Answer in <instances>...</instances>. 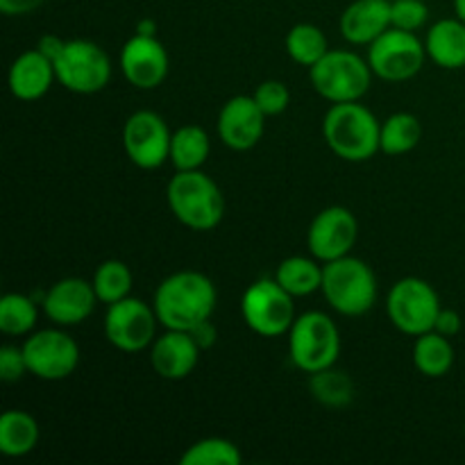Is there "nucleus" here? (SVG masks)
<instances>
[{
	"label": "nucleus",
	"mask_w": 465,
	"mask_h": 465,
	"mask_svg": "<svg viewBox=\"0 0 465 465\" xmlns=\"http://www.w3.org/2000/svg\"><path fill=\"white\" fill-rule=\"evenodd\" d=\"M216 304V286L198 271L173 272L157 286L153 298L159 325L180 331H193L203 322L212 321Z\"/></svg>",
	"instance_id": "obj_1"
},
{
	"label": "nucleus",
	"mask_w": 465,
	"mask_h": 465,
	"mask_svg": "<svg viewBox=\"0 0 465 465\" xmlns=\"http://www.w3.org/2000/svg\"><path fill=\"white\" fill-rule=\"evenodd\" d=\"M322 136L336 157L352 163L368 162L381 150V123L359 100L331 104L322 118Z\"/></svg>",
	"instance_id": "obj_2"
},
{
	"label": "nucleus",
	"mask_w": 465,
	"mask_h": 465,
	"mask_svg": "<svg viewBox=\"0 0 465 465\" xmlns=\"http://www.w3.org/2000/svg\"><path fill=\"white\" fill-rule=\"evenodd\" d=\"M173 216L193 232H212L225 216V198L216 182L200 171H177L166 189Z\"/></svg>",
	"instance_id": "obj_3"
},
{
	"label": "nucleus",
	"mask_w": 465,
	"mask_h": 465,
	"mask_svg": "<svg viewBox=\"0 0 465 465\" xmlns=\"http://www.w3.org/2000/svg\"><path fill=\"white\" fill-rule=\"evenodd\" d=\"M322 295L341 316L357 318L371 312L377 302V277L361 259L345 254L322 263Z\"/></svg>",
	"instance_id": "obj_4"
},
{
	"label": "nucleus",
	"mask_w": 465,
	"mask_h": 465,
	"mask_svg": "<svg viewBox=\"0 0 465 465\" xmlns=\"http://www.w3.org/2000/svg\"><path fill=\"white\" fill-rule=\"evenodd\" d=\"M289 357L293 366L307 375L336 366L341 357L336 322L322 312H307L295 318L289 330Z\"/></svg>",
	"instance_id": "obj_5"
},
{
	"label": "nucleus",
	"mask_w": 465,
	"mask_h": 465,
	"mask_svg": "<svg viewBox=\"0 0 465 465\" xmlns=\"http://www.w3.org/2000/svg\"><path fill=\"white\" fill-rule=\"evenodd\" d=\"M372 68L368 59L352 50H331L309 68V80L318 95L327 103H354L368 94L372 82Z\"/></svg>",
	"instance_id": "obj_6"
},
{
	"label": "nucleus",
	"mask_w": 465,
	"mask_h": 465,
	"mask_svg": "<svg viewBox=\"0 0 465 465\" xmlns=\"http://www.w3.org/2000/svg\"><path fill=\"white\" fill-rule=\"evenodd\" d=\"M440 298L430 282L420 277H404L391 286L386 295V313L395 330L409 336H420L434 330L440 313Z\"/></svg>",
	"instance_id": "obj_7"
},
{
	"label": "nucleus",
	"mask_w": 465,
	"mask_h": 465,
	"mask_svg": "<svg viewBox=\"0 0 465 465\" xmlns=\"http://www.w3.org/2000/svg\"><path fill=\"white\" fill-rule=\"evenodd\" d=\"M54 75L66 91L91 95L103 91L112 80L109 54L89 39H68L54 59Z\"/></svg>",
	"instance_id": "obj_8"
},
{
	"label": "nucleus",
	"mask_w": 465,
	"mask_h": 465,
	"mask_svg": "<svg viewBox=\"0 0 465 465\" xmlns=\"http://www.w3.org/2000/svg\"><path fill=\"white\" fill-rule=\"evenodd\" d=\"M241 316H243L245 325L263 339L289 334L291 325L298 318L293 295L282 289L275 277L257 280L245 289L243 298H241Z\"/></svg>",
	"instance_id": "obj_9"
},
{
	"label": "nucleus",
	"mask_w": 465,
	"mask_h": 465,
	"mask_svg": "<svg viewBox=\"0 0 465 465\" xmlns=\"http://www.w3.org/2000/svg\"><path fill=\"white\" fill-rule=\"evenodd\" d=\"M427 59V48L416 32L389 27L368 45V64L384 82H407L418 75Z\"/></svg>",
	"instance_id": "obj_10"
},
{
	"label": "nucleus",
	"mask_w": 465,
	"mask_h": 465,
	"mask_svg": "<svg viewBox=\"0 0 465 465\" xmlns=\"http://www.w3.org/2000/svg\"><path fill=\"white\" fill-rule=\"evenodd\" d=\"M159 318L154 307L139 298L118 300L104 313V336L121 352H141L157 339Z\"/></svg>",
	"instance_id": "obj_11"
},
{
	"label": "nucleus",
	"mask_w": 465,
	"mask_h": 465,
	"mask_svg": "<svg viewBox=\"0 0 465 465\" xmlns=\"http://www.w3.org/2000/svg\"><path fill=\"white\" fill-rule=\"evenodd\" d=\"M21 348L27 372L44 381L66 380L80 363V345L62 330L32 331Z\"/></svg>",
	"instance_id": "obj_12"
},
{
	"label": "nucleus",
	"mask_w": 465,
	"mask_h": 465,
	"mask_svg": "<svg viewBox=\"0 0 465 465\" xmlns=\"http://www.w3.org/2000/svg\"><path fill=\"white\" fill-rule=\"evenodd\" d=\"M173 132L153 109H139L123 125V148L127 159L143 171H154L171 159Z\"/></svg>",
	"instance_id": "obj_13"
},
{
	"label": "nucleus",
	"mask_w": 465,
	"mask_h": 465,
	"mask_svg": "<svg viewBox=\"0 0 465 465\" xmlns=\"http://www.w3.org/2000/svg\"><path fill=\"white\" fill-rule=\"evenodd\" d=\"M359 236V223L348 207H327L316 213L307 232L312 257L327 263L352 252Z\"/></svg>",
	"instance_id": "obj_14"
},
{
	"label": "nucleus",
	"mask_w": 465,
	"mask_h": 465,
	"mask_svg": "<svg viewBox=\"0 0 465 465\" xmlns=\"http://www.w3.org/2000/svg\"><path fill=\"white\" fill-rule=\"evenodd\" d=\"M118 66L132 86L141 91H153L166 80L171 59L157 36L134 35L121 48Z\"/></svg>",
	"instance_id": "obj_15"
},
{
	"label": "nucleus",
	"mask_w": 465,
	"mask_h": 465,
	"mask_svg": "<svg viewBox=\"0 0 465 465\" xmlns=\"http://www.w3.org/2000/svg\"><path fill=\"white\" fill-rule=\"evenodd\" d=\"M216 127L227 148L243 153L262 141L266 130V114L262 112L254 95H234L221 107Z\"/></svg>",
	"instance_id": "obj_16"
},
{
	"label": "nucleus",
	"mask_w": 465,
	"mask_h": 465,
	"mask_svg": "<svg viewBox=\"0 0 465 465\" xmlns=\"http://www.w3.org/2000/svg\"><path fill=\"white\" fill-rule=\"evenodd\" d=\"M98 304L94 284L82 277H64L44 295V312L54 325L75 327L94 313Z\"/></svg>",
	"instance_id": "obj_17"
},
{
	"label": "nucleus",
	"mask_w": 465,
	"mask_h": 465,
	"mask_svg": "<svg viewBox=\"0 0 465 465\" xmlns=\"http://www.w3.org/2000/svg\"><path fill=\"white\" fill-rule=\"evenodd\" d=\"M203 348L191 331L166 330L150 345V363L162 380L180 381L195 371Z\"/></svg>",
	"instance_id": "obj_18"
},
{
	"label": "nucleus",
	"mask_w": 465,
	"mask_h": 465,
	"mask_svg": "<svg viewBox=\"0 0 465 465\" xmlns=\"http://www.w3.org/2000/svg\"><path fill=\"white\" fill-rule=\"evenodd\" d=\"M389 27H393L391 0H354L339 21L341 36L352 45H371Z\"/></svg>",
	"instance_id": "obj_19"
},
{
	"label": "nucleus",
	"mask_w": 465,
	"mask_h": 465,
	"mask_svg": "<svg viewBox=\"0 0 465 465\" xmlns=\"http://www.w3.org/2000/svg\"><path fill=\"white\" fill-rule=\"evenodd\" d=\"M54 80H57L54 64L36 48L18 54L7 77L12 95L23 103H35V100L44 98Z\"/></svg>",
	"instance_id": "obj_20"
},
{
	"label": "nucleus",
	"mask_w": 465,
	"mask_h": 465,
	"mask_svg": "<svg viewBox=\"0 0 465 465\" xmlns=\"http://www.w3.org/2000/svg\"><path fill=\"white\" fill-rule=\"evenodd\" d=\"M427 57L445 71L465 66V23L459 16L440 18L427 30Z\"/></svg>",
	"instance_id": "obj_21"
},
{
	"label": "nucleus",
	"mask_w": 465,
	"mask_h": 465,
	"mask_svg": "<svg viewBox=\"0 0 465 465\" xmlns=\"http://www.w3.org/2000/svg\"><path fill=\"white\" fill-rule=\"evenodd\" d=\"M39 422L35 416L18 409H9L0 416V452L9 459L30 454L39 443Z\"/></svg>",
	"instance_id": "obj_22"
},
{
	"label": "nucleus",
	"mask_w": 465,
	"mask_h": 465,
	"mask_svg": "<svg viewBox=\"0 0 465 465\" xmlns=\"http://www.w3.org/2000/svg\"><path fill=\"white\" fill-rule=\"evenodd\" d=\"M413 366L418 368L420 375L430 377V380L445 377L454 366L452 341L434 330L416 336V343H413Z\"/></svg>",
	"instance_id": "obj_23"
},
{
	"label": "nucleus",
	"mask_w": 465,
	"mask_h": 465,
	"mask_svg": "<svg viewBox=\"0 0 465 465\" xmlns=\"http://www.w3.org/2000/svg\"><path fill=\"white\" fill-rule=\"evenodd\" d=\"M212 153L209 134L200 125H182L173 132L171 163L175 171H200Z\"/></svg>",
	"instance_id": "obj_24"
},
{
	"label": "nucleus",
	"mask_w": 465,
	"mask_h": 465,
	"mask_svg": "<svg viewBox=\"0 0 465 465\" xmlns=\"http://www.w3.org/2000/svg\"><path fill=\"white\" fill-rule=\"evenodd\" d=\"M275 280L293 298H304V295H312L316 291H321L322 266L318 263L316 257L309 259L302 257V254H295V257H286L277 266Z\"/></svg>",
	"instance_id": "obj_25"
},
{
	"label": "nucleus",
	"mask_w": 465,
	"mask_h": 465,
	"mask_svg": "<svg viewBox=\"0 0 465 465\" xmlns=\"http://www.w3.org/2000/svg\"><path fill=\"white\" fill-rule=\"evenodd\" d=\"M422 139V125L418 116L409 112L391 114L384 123H381V139L380 148L381 153L389 157H400L407 154L420 143Z\"/></svg>",
	"instance_id": "obj_26"
},
{
	"label": "nucleus",
	"mask_w": 465,
	"mask_h": 465,
	"mask_svg": "<svg viewBox=\"0 0 465 465\" xmlns=\"http://www.w3.org/2000/svg\"><path fill=\"white\" fill-rule=\"evenodd\" d=\"M284 45L289 57L304 68H312L313 64L321 62L330 53L325 32L313 23H298V25L291 27Z\"/></svg>",
	"instance_id": "obj_27"
},
{
	"label": "nucleus",
	"mask_w": 465,
	"mask_h": 465,
	"mask_svg": "<svg viewBox=\"0 0 465 465\" xmlns=\"http://www.w3.org/2000/svg\"><path fill=\"white\" fill-rule=\"evenodd\" d=\"M91 284H94L95 295H98V302L109 307V304L130 295L132 271L127 268V263L118 262V259H107V262L95 268Z\"/></svg>",
	"instance_id": "obj_28"
},
{
	"label": "nucleus",
	"mask_w": 465,
	"mask_h": 465,
	"mask_svg": "<svg viewBox=\"0 0 465 465\" xmlns=\"http://www.w3.org/2000/svg\"><path fill=\"white\" fill-rule=\"evenodd\" d=\"M35 300L23 293H7L0 300V331L7 336H30L36 327Z\"/></svg>",
	"instance_id": "obj_29"
},
{
	"label": "nucleus",
	"mask_w": 465,
	"mask_h": 465,
	"mask_svg": "<svg viewBox=\"0 0 465 465\" xmlns=\"http://www.w3.org/2000/svg\"><path fill=\"white\" fill-rule=\"evenodd\" d=\"M309 389H312L313 398H316L318 402L331 409L345 407V404L352 402L354 398L352 380H350L345 372L334 371V366L309 375Z\"/></svg>",
	"instance_id": "obj_30"
},
{
	"label": "nucleus",
	"mask_w": 465,
	"mask_h": 465,
	"mask_svg": "<svg viewBox=\"0 0 465 465\" xmlns=\"http://www.w3.org/2000/svg\"><path fill=\"white\" fill-rule=\"evenodd\" d=\"M182 465H241L243 463V454H241L239 445L232 443L230 439H221V436H212V439H203L198 443L191 445L184 454L180 457Z\"/></svg>",
	"instance_id": "obj_31"
},
{
	"label": "nucleus",
	"mask_w": 465,
	"mask_h": 465,
	"mask_svg": "<svg viewBox=\"0 0 465 465\" xmlns=\"http://www.w3.org/2000/svg\"><path fill=\"white\" fill-rule=\"evenodd\" d=\"M430 21V9L422 0H391V23L407 32H418Z\"/></svg>",
	"instance_id": "obj_32"
},
{
	"label": "nucleus",
	"mask_w": 465,
	"mask_h": 465,
	"mask_svg": "<svg viewBox=\"0 0 465 465\" xmlns=\"http://www.w3.org/2000/svg\"><path fill=\"white\" fill-rule=\"evenodd\" d=\"M254 100L266 116H280L291 104V91L284 82L266 80L254 91Z\"/></svg>",
	"instance_id": "obj_33"
},
{
	"label": "nucleus",
	"mask_w": 465,
	"mask_h": 465,
	"mask_svg": "<svg viewBox=\"0 0 465 465\" xmlns=\"http://www.w3.org/2000/svg\"><path fill=\"white\" fill-rule=\"evenodd\" d=\"M27 375V363L23 348L16 345H3L0 348V380L14 384Z\"/></svg>",
	"instance_id": "obj_34"
},
{
	"label": "nucleus",
	"mask_w": 465,
	"mask_h": 465,
	"mask_svg": "<svg viewBox=\"0 0 465 465\" xmlns=\"http://www.w3.org/2000/svg\"><path fill=\"white\" fill-rule=\"evenodd\" d=\"M434 331L452 339V336H457L459 331H461V316H459L454 309H440L439 318H436Z\"/></svg>",
	"instance_id": "obj_35"
},
{
	"label": "nucleus",
	"mask_w": 465,
	"mask_h": 465,
	"mask_svg": "<svg viewBox=\"0 0 465 465\" xmlns=\"http://www.w3.org/2000/svg\"><path fill=\"white\" fill-rule=\"evenodd\" d=\"M45 0H0V12L5 16H25L39 9Z\"/></svg>",
	"instance_id": "obj_36"
},
{
	"label": "nucleus",
	"mask_w": 465,
	"mask_h": 465,
	"mask_svg": "<svg viewBox=\"0 0 465 465\" xmlns=\"http://www.w3.org/2000/svg\"><path fill=\"white\" fill-rule=\"evenodd\" d=\"M64 45H66V41L64 39H59V36H54V35H45V36H41L36 50H41V53H44L45 57L54 64V59L59 57V53L64 50Z\"/></svg>",
	"instance_id": "obj_37"
},
{
	"label": "nucleus",
	"mask_w": 465,
	"mask_h": 465,
	"mask_svg": "<svg viewBox=\"0 0 465 465\" xmlns=\"http://www.w3.org/2000/svg\"><path fill=\"white\" fill-rule=\"evenodd\" d=\"M191 334H193V339L198 341V345L203 350L212 348L213 341H216V330H213L212 321H207V322H203V325H200V327H195V330L191 331Z\"/></svg>",
	"instance_id": "obj_38"
},
{
	"label": "nucleus",
	"mask_w": 465,
	"mask_h": 465,
	"mask_svg": "<svg viewBox=\"0 0 465 465\" xmlns=\"http://www.w3.org/2000/svg\"><path fill=\"white\" fill-rule=\"evenodd\" d=\"M136 35H148V36H157V25H154L153 18H145L136 25Z\"/></svg>",
	"instance_id": "obj_39"
},
{
	"label": "nucleus",
	"mask_w": 465,
	"mask_h": 465,
	"mask_svg": "<svg viewBox=\"0 0 465 465\" xmlns=\"http://www.w3.org/2000/svg\"><path fill=\"white\" fill-rule=\"evenodd\" d=\"M454 12L465 23V0H454Z\"/></svg>",
	"instance_id": "obj_40"
}]
</instances>
